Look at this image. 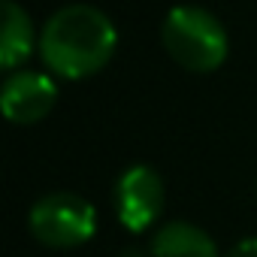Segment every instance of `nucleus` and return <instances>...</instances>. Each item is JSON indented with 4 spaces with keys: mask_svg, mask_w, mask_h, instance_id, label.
Wrapping results in <instances>:
<instances>
[{
    "mask_svg": "<svg viewBox=\"0 0 257 257\" xmlns=\"http://www.w3.org/2000/svg\"><path fill=\"white\" fill-rule=\"evenodd\" d=\"M58 100V85L46 73L34 70H19L4 82V94H0V106L4 115L13 124H37L43 121Z\"/></svg>",
    "mask_w": 257,
    "mask_h": 257,
    "instance_id": "nucleus-5",
    "label": "nucleus"
},
{
    "mask_svg": "<svg viewBox=\"0 0 257 257\" xmlns=\"http://www.w3.org/2000/svg\"><path fill=\"white\" fill-rule=\"evenodd\" d=\"M4 34H0V67L4 70H16L22 67L34 46H40V37L34 34V25H31V16L16 4V0H4Z\"/></svg>",
    "mask_w": 257,
    "mask_h": 257,
    "instance_id": "nucleus-6",
    "label": "nucleus"
},
{
    "mask_svg": "<svg viewBox=\"0 0 257 257\" xmlns=\"http://www.w3.org/2000/svg\"><path fill=\"white\" fill-rule=\"evenodd\" d=\"M161 40L170 58L191 73H212L227 61V31L203 7H176L161 25Z\"/></svg>",
    "mask_w": 257,
    "mask_h": 257,
    "instance_id": "nucleus-2",
    "label": "nucleus"
},
{
    "mask_svg": "<svg viewBox=\"0 0 257 257\" xmlns=\"http://www.w3.org/2000/svg\"><path fill=\"white\" fill-rule=\"evenodd\" d=\"M121 257H155V254L152 251H143V248H127Z\"/></svg>",
    "mask_w": 257,
    "mask_h": 257,
    "instance_id": "nucleus-9",
    "label": "nucleus"
},
{
    "mask_svg": "<svg viewBox=\"0 0 257 257\" xmlns=\"http://www.w3.org/2000/svg\"><path fill=\"white\" fill-rule=\"evenodd\" d=\"M97 230V215L79 194H49L31 209V233L52 248H76Z\"/></svg>",
    "mask_w": 257,
    "mask_h": 257,
    "instance_id": "nucleus-3",
    "label": "nucleus"
},
{
    "mask_svg": "<svg viewBox=\"0 0 257 257\" xmlns=\"http://www.w3.org/2000/svg\"><path fill=\"white\" fill-rule=\"evenodd\" d=\"M115 209L131 233H143L164 212V182L152 167H131L115 185Z\"/></svg>",
    "mask_w": 257,
    "mask_h": 257,
    "instance_id": "nucleus-4",
    "label": "nucleus"
},
{
    "mask_svg": "<svg viewBox=\"0 0 257 257\" xmlns=\"http://www.w3.org/2000/svg\"><path fill=\"white\" fill-rule=\"evenodd\" d=\"M227 257H257V236H248V239L236 242V245L227 251Z\"/></svg>",
    "mask_w": 257,
    "mask_h": 257,
    "instance_id": "nucleus-8",
    "label": "nucleus"
},
{
    "mask_svg": "<svg viewBox=\"0 0 257 257\" xmlns=\"http://www.w3.org/2000/svg\"><path fill=\"white\" fill-rule=\"evenodd\" d=\"M152 254L155 257H218L209 233L185 221L164 224L152 239Z\"/></svg>",
    "mask_w": 257,
    "mask_h": 257,
    "instance_id": "nucleus-7",
    "label": "nucleus"
},
{
    "mask_svg": "<svg viewBox=\"0 0 257 257\" xmlns=\"http://www.w3.org/2000/svg\"><path fill=\"white\" fill-rule=\"evenodd\" d=\"M118 46V31L109 16L88 4L58 10L40 31V55L61 79H88L100 73Z\"/></svg>",
    "mask_w": 257,
    "mask_h": 257,
    "instance_id": "nucleus-1",
    "label": "nucleus"
}]
</instances>
